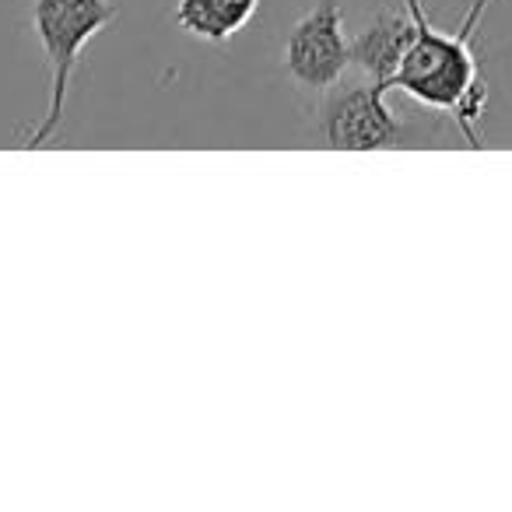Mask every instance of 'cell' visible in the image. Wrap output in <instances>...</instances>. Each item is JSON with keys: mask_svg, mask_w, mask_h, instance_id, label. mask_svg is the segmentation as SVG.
I'll list each match as a JSON object with an SVG mask.
<instances>
[{"mask_svg": "<svg viewBox=\"0 0 512 512\" xmlns=\"http://www.w3.org/2000/svg\"><path fill=\"white\" fill-rule=\"evenodd\" d=\"M390 88L383 81H355V85H337L323 95L316 106V130L323 144L337 151H379L407 144V127L386 102Z\"/></svg>", "mask_w": 512, "mask_h": 512, "instance_id": "cell-3", "label": "cell"}, {"mask_svg": "<svg viewBox=\"0 0 512 512\" xmlns=\"http://www.w3.org/2000/svg\"><path fill=\"white\" fill-rule=\"evenodd\" d=\"M414 39H418V25H414L411 11L379 8V15L365 25L362 36L351 39V60L365 78L383 81L390 88L404 57L411 53Z\"/></svg>", "mask_w": 512, "mask_h": 512, "instance_id": "cell-5", "label": "cell"}, {"mask_svg": "<svg viewBox=\"0 0 512 512\" xmlns=\"http://www.w3.org/2000/svg\"><path fill=\"white\" fill-rule=\"evenodd\" d=\"M281 64L302 92L320 99L341 85L348 67L355 64L341 0H316V8L288 29Z\"/></svg>", "mask_w": 512, "mask_h": 512, "instance_id": "cell-4", "label": "cell"}, {"mask_svg": "<svg viewBox=\"0 0 512 512\" xmlns=\"http://www.w3.org/2000/svg\"><path fill=\"white\" fill-rule=\"evenodd\" d=\"M404 8L411 11L414 25H418V39H414L411 53L404 57L390 88L411 95L414 102L428 109L449 113L460 123L463 141L470 148H481L477 123L488 106V88L481 81L474 46L456 36V29H435L425 11V0H404Z\"/></svg>", "mask_w": 512, "mask_h": 512, "instance_id": "cell-1", "label": "cell"}, {"mask_svg": "<svg viewBox=\"0 0 512 512\" xmlns=\"http://www.w3.org/2000/svg\"><path fill=\"white\" fill-rule=\"evenodd\" d=\"M260 11V0H179L176 25L200 43L225 46Z\"/></svg>", "mask_w": 512, "mask_h": 512, "instance_id": "cell-6", "label": "cell"}, {"mask_svg": "<svg viewBox=\"0 0 512 512\" xmlns=\"http://www.w3.org/2000/svg\"><path fill=\"white\" fill-rule=\"evenodd\" d=\"M116 18H120V8H116L113 0H32L29 22L46 53V67H50V99H46L43 120L25 134V148L36 151L57 137L67 113V95H71V81L78 74L81 53Z\"/></svg>", "mask_w": 512, "mask_h": 512, "instance_id": "cell-2", "label": "cell"}]
</instances>
